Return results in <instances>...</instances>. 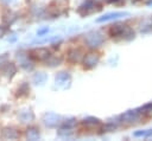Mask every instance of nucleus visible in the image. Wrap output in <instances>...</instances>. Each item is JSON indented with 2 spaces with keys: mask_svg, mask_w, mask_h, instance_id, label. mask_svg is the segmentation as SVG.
<instances>
[{
  "mask_svg": "<svg viewBox=\"0 0 152 141\" xmlns=\"http://www.w3.org/2000/svg\"><path fill=\"white\" fill-rule=\"evenodd\" d=\"M140 115L141 114H140V111L138 109H135V110H128V111H126L125 114L121 115V120H122V122L129 123V122L137 121L140 117Z\"/></svg>",
  "mask_w": 152,
  "mask_h": 141,
  "instance_id": "1",
  "label": "nucleus"
},
{
  "mask_svg": "<svg viewBox=\"0 0 152 141\" xmlns=\"http://www.w3.org/2000/svg\"><path fill=\"white\" fill-rule=\"evenodd\" d=\"M128 13H124V12H112V13H107L100 18H97V23H103V21H108V20H112V19H116V18H120V17H124V15H127Z\"/></svg>",
  "mask_w": 152,
  "mask_h": 141,
  "instance_id": "2",
  "label": "nucleus"
},
{
  "mask_svg": "<svg viewBox=\"0 0 152 141\" xmlns=\"http://www.w3.org/2000/svg\"><path fill=\"white\" fill-rule=\"evenodd\" d=\"M84 65H87V66H94L97 62H99V56L96 55V53H88V55H86V57H84Z\"/></svg>",
  "mask_w": 152,
  "mask_h": 141,
  "instance_id": "3",
  "label": "nucleus"
},
{
  "mask_svg": "<svg viewBox=\"0 0 152 141\" xmlns=\"http://www.w3.org/2000/svg\"><path fill=\"white\" fill-rule=\"evenodd\" d=\"M17 136H18V133L12 128H6L2 132V137L4 139H15Z\"/></svg>",
  "mask_w": 152,
  "mask_h": 141,
  "instance_id": "4",
  "label": "nucleus"
},
{
  "mask_svg": "<svg viewBox=\"0 0 152 141\" xmlns=\"http://www.w3.org/2000/svg\"><path fill=\"white\" fill-rule=\"evenodd\" d=\"M81 57H82V53L80 50H71L69 52V59L71 62H78L81 59Z\"/></svg>",
  "mask_w": 152,
  "mask_h": 141,
  "instance_id": "5",
  "label": "nucleus"
},
{
  "mask_svg": "<svg viewBox=\"0 0 152 141\" xmlns=\"http://www.w3.org/2000/svg\"><path fill=\"white\" fill-rule=\"evenodd\" d=\"M13 66H14L13 63H5L1 70H2V72H4L6 76H12V75L15 72V70H10V69L13 68Z\"/></svg>",
  "mask_w": 152,
  "mask_h": 141,
  "instance_id": "6",
  "label": "nucleus"
},
{
  "mask_svg": "<svg viewBox=\"0 0 152 141\" xmlns=\"http://www.w3.org/2000/svg\"><path fill=\"white\" fill-rule=\"evenodd\" d=\"M138 110L140 111V114H151V113H152V102L144 104V105L140 107Z\"/></svg>",
  "mask_w": 152,
  "mask_h": 141,
  "instance_id": "7",
  "label": "nucleus"
},
{
  "mask_svg": "<svg viewBox=\"0 0 152 141\" xmlns=\"http://www.w3.org/2000/svg\"><path fill=\"white\" fill-rule=\"evenodd\" d=\"M135 137H140V136H151L152 135V129H146V130H138V132H134L133 134Z\"/></svg>",
  "mask_w": 152,
  "mask_h": 141,
  "instance_id": "8",
  "label": "nucleus"
},
{
  "mask_svg": "<svg viewBox=\"0 0 152 141\" xmlns=\"http://www.w3.org/2000/svg\"><path fill=\"white\" fill-rule=\"evenodd\" d=\"M26 135H27V137H28V139H31V140H36V139H38L39 133H38V130H37V129L31 128V129H27Z\"/></svg>",
  "mask_w": 152,
  "mask_h": 141,
  "instance_id": "9",
  "label": "nucleus"
},
{
  "mask_svg": "<svg viewBox=\"0 0 152 141\" xmlns=\"http://www.w3.org/2000/svg\"><path fill=\"white\" fill-rule=\"evenodd\" d=\"M83 124H97L100 123V120L99 118H95V117H88V118H84L82 121Z\"/></svg>",
  "mask_w": 152,
  "mask_h": 141,
  "instance_id": "10",
  "label": "nucleus"
},
{
  "mask_svg": "<svg viewBox=\"0 0 152 141\" xmlns=\"http://www.w3.org/2000/svg\"><path fill=\"white\" fill-rule=\"evenodd\" d=\"M116 128V124H107L106 127H103V130H114Z\"/></svg>",
  "mask_w": 152,
  "mask_h": 141,
  "instance_id": "11",
  "label": "nucleus"
},
{
  "mask_svg": "<svg viewBox=\"0 0 152 141\" xmlns=\"http://www.w3.org/2000/svg\"><path fill=\"white\" fill-rule=\"evenodd\" d=\"M44 32H48V28H45V30H42V31H39L38 33H39V34H42V33H44Z\"/></svg>",
  "mask_w": 152,
  "mask_h": 141,
  "instance_id": "12",
  "label": "nucleus"
},
{
  "mask_svg": "<svg viewBox=\"0 0 152 141\" xmlns=\"http://www.w3.org/2000/svg\"><path fill=\"white\" fill-rule=\"evenodd\" d=\"M107 1H108V2H116L118 0H107Z\"/></svg>",
  "mask_w": 152,
  "mask_h": 141,
  "instance_id": "13",
  "label": "nucleus"
},
{
  "mask_svg": "<svg viewBox=\"0 0 152 141\" xmlns=\"http://www.w3.org/2000/svg\"><path fill=\"white\" fill-rule=\"evenodd\" d=\"M2 33H4V30H2V28H0V36H1Z\"/></svg>",
  "mask_w": 152,
  "mask_h": 141,
  "instance_id": "14",
  "label": "nucleus"
}]
</instances>
